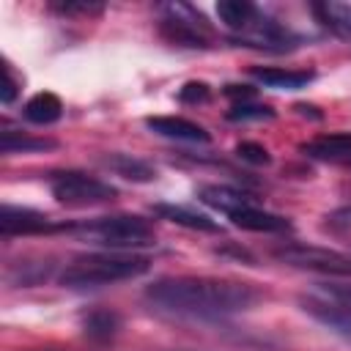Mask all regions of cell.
I'll use <instances>...</instances> for the list:
<instances>
[{
	"instance_id": "cell-1",
	"label": "cell",
	"mask_w": 351,
	"mask_h": 351,
	"mask_svg": "<svg viewBox=\"0 0 351 351\" xmlns=\"http://www.w3.org/2000/svg\"><path fill=\"white\" fill-rule=\"evenodd\" d=\"M145 302L162 313L184 315V318H200V321H217L228 315H239L252 310L263 291L252 282L241 280H225V277H162L145 288Z\"/></svg>"
},
{
	"instance_id": "cell-2",
	"label": "cell",
	"mask_w": 351,
	"mask_h": 351,
	"mask_svg": "<svg viewBox=\"0 0 351 351\" xmlns=\"http://www.w3.org/2000/svg\"><path fill=\"white\" fill-rule=\"evenodd\" d=\"M217 16L244 47L266 49V52H285L299 44V38L291 27H285L282 22L269 16L255 3L222 0V3H217Z\"/></svg>"
},
{
	"instance_id": "cell-3",
	"label": "cell",
	"mask_w": 351,
	"mask_h": 351,
	"mask_svg": "<svg viewBox=\"0 0 351 351\" xmlns=\"http://www.w3.org/2000/svg\"><path fill=\"white\" fill-rule=\"evenodd\" d=\"M148 269H151V261L145 255L101 250V252L80 255L71 263H66L58 282L71 291H88V288H104L112 282L134 280V277L145 274Z\"/></svg>"
},
{
	"instance_id": "cell-4",
	"label": "cell",
	"mask_w": 351,
	"mask_h": 351,
	"mask_svg": "<svg viewBox=\"0 0 351 351\" xmlns=\"http://www.w3.org/2000/svg\"><path fill=\"white\" fill-rule=\"evenodd\" d=\"M66 233L77 236L80 241L104 247L110 252L140 250L156 241L154 225L137 214H112V217H96L82 222H66Z\"/></svg>"
},
{
	"instance_id": "cell-5",
	"label": "cell",
	"mask_w": 351,
	"mask_h": 351,
	"mask_svg": "<svg viewBox=\"0 0 351 351\" xmlns=\"http://www.w3.org/2000/svg\"><path fill=\"white\" fill-rule=\"evenodd\" d=\"M159 36L173 47L206 49L214 44L211 22L189 3H167L159 16Z\"/></svg>"
},
{
	"instance_id": "cell-6",
	"label": "cell",
	"mask_w": 351,
	"mask_h": 351,
	"mask_svg": "<svg viewBox=\"0 0 351 351\" xmlns=\"http://www.w3.org/2000/svg\"><path fill=\"white\" fill-rule=\"evenodd\" d=\"M49 192L52 197L66 208H90L104 206L118 197V189L96 176H88L82 170H58L49 176Z\"/></svg>"
},
{
	"instance_id": "cell-7",
	"label": "cell",
	"mask_w": 351,
	"mask_h": 351,
	"mask_svg": "<svg viewBox=\"0 0 351 351\" xmlns=\"http://www.w3.org/2000/svg\"><path fill=\"white\" fill-rule=\"evenodd\" d=\"M274 258L285 266L318 271V274H335V277H351V252L332 250V247H313V244H282L274 250Z\"/></svg>"
},
{
	"instance_id": "cell-8",
	"label": "cell",
	"mask_w": 351,
	"mask_h": 351,
	"mask_svg": "<svg viewBox=\"0 0 351 351\" xmlns=\"http://www.w3.org/2000/svg\"><path fill=\"white\" fill-rule=\"evenodd\" d=\"M299 307L313 321L324 324L326 329H332L335 335H340L343 340L351 343V299L335 293L332 288H324L315 293H302Z\"/></svg>"
},
{
	"instance_id": "cell-9",
	"label": "cell",
	"mask_w": 351,
	"mask_h": 351,
	"mask_svg": "<svg viewBox=\"0 0 351 351\" xmlns=\"http://www.w3.org/2000/svg\"><path fill=\"white\" fill-rule=\"evenodd\" d=\"M0 233L3 236H44V233H66V222H55L47 214L25 206L5 203L0 208Z\"/></svg>"
},
{
	"instance_id": "cell-10",
	"label": "cell",
	"mask_w": 351,
	"mask_h": 351,
	"mask_svg": "<svg viewBox=\"0 0 351 351\" xmlns=\"http://www.w3.org/2000/svg\"><path fill=\"white\" fill-rule=\"evenodd\" d=\"M145 126L159 134V137H167V140H181V143H208L211 134L189 121V118H181V115H154V118H145Z\"/></svg>"
},
{
	"instance_id": "cell-11",
	"label": "cell",
	"mask_w": 351,
	"mask_h": 351,
	"mask_svg": "<svg viewBox=\"0 0 351 351\" xmlns=\"http://www.w3.org/2000/svg\"><path fill=\"white\" fill-rule=\"evenodd\" d=\"M228 219H230L236 228H244V230H252V233H285V230H291V222H288L285 217L271 214V211H266V208H261V206H255V203L239 208V211L230 214Z\"/></svg>"
},
{
	"instance_id": "cell-12",
	"label": "cell",
	"mask_w": 351,
	"mask_h": 351,
	"mask_svg": "<svg viewBox=\"0 0 351 351\" xmlns=\"http://www.w3.org/2000/svg\"><path fill=\"white\" fill-rule=\"evenodd\" d=\"M299 151L304 156H310V159H318V162L348 159L351 156V132H332V134L313 137V140L302 143Z\"/></svg>"
},
{
	"instance_id": "cell-13",
	"label": "cell",
	"mask_w": 351,
	"mask_h": 351,
	"mask_svg": "<svg viewBox=\"0 0 351 351\" xmlns=\"http://www.w3.org/2000/svg\"><path fill=\"white\" fill-rule=\"evenodd\" d=\"M250 74L274 90H299L313 80V71L307 69H282V66H252Z\"/></svg>"
},
{
	"instance_id": "cell-14",
	"label": "cell",
	"mask_w": 351,
	"mask_h": 351,
	"mask_svg": "<svg viewBox=\"0 0 351 351\" xmlns=\"http://www.w3.org/2000/svg\"><path fill=\"white\" fill-rule=\"evenodd\" d=\"M310 11H313V16L318 19L321 27H326L337 38L351 41V3L324 0V3H313Z\"/></svg>"
},
{
	"instance_id": "cell-15",
	"label": "cell",
	"mask_w": 351,
	"mask_h": 351,
	"mask_svg": "<svg viewBox=\"0 0 351 351\" xmlns=\"http://www.w3.org/2000/svg\"><path fill=\"white\" fill-rule=\"evenodd\" d=\"M154 214L159 219H167L173 225H181V228H189V230H203V233H217L219 225L208 217V214H200L195 208H186V206H176V203H156L154 206Z\"/></svg>"
},
{
	"instance_id": "cell-16",
	"label": "cell",
	"mask_w": 351,
	"mask_h": 351,
	"mask_svg": "<svg viewBox=\"0 0 351 351\" xmlns=\"http://www.w3.org/2000/svg\"><path fill=\"white\" fill-rule=\"evenodd\" d=\"M22 115H25V121H30V123H36V126H49V123L60 121V115H63V101H60L55 93L41 90V93H36V96H30V99L25 101Z\"/></svg>"
},
{
	"instance_id": "cell-17",
	"label": "cell",
	"mask_w": 351,
	"mask_h": 351,
	"mask_svg": "<svg viewBox=\"0 0 351 351\" xmlns=\"http://www.w3.org/2000/svg\"><path fill=\"white\" fill-rule=\"evenodd\" d=\"M101 165L110 167L115 176H121L126 181L145 184V181H154L156 178V170L145 159H137L132 154H107V156H101Z\"/></svg>"
},
{
	"instance_id": "cell-18",
	"label": "cell",
	"mask_w": 351,
	"mask_h": 351,
	"mask_svg": "<svg viewBox=\"0 0 351 351\" xmlns=\"http://www.w3.org/2000/svg\"><path fill=\"white\" fill-rule=\"evenodd\" d=\"M200 200H203L206 206L222 211L225 217H230V214H236L239 208H244V206L252 203L250 195H244V192H239V189H233V186H222V184H208V186H203V189H200Z\"/></svg>"
},
{
	"instance_id": "cell-19",
	"label": "cell",
	"mask_w": 351,
	"mask_h": 351,
	"mask_svg": "<svg viewBox=\"0 0 351 351\" xmlns=\"http://www.w3.org/2000/svg\"><path fill=\"white\" fill-rule=\"evenodd\" d=\"M80 324H82L85 337L104 343V340H112V337L118 335V329H121V315H118L115 310H104V307H99V310L85 313Z\"/></svg>"
},
{
	"instance_id": "cell-20",
	"label": "cell",
	"mask_w": 351,
	"mask_h": 351,
	"mask_svg": "<svg viewBox=\"0 0 351 351\" xmlns=\"http://www.w3.org/2000/svg\"><path fill=\"white\" fill-rule=\"evenodd\" d=\"M49 148H55V140L49 137H33L11 126L0 129V154H33V151H49Z\"/></svg>"
},
{
	"instance_id": "cell-21",
	"label": "cell",
	"mask_w": 351,
	"mask_h": 351,
	"mask_svg": "<svg viewBox=\"0 0 351 351\" xmlns=\"http://www.w3.org/2000/svg\"><path fill=\"white\" fill-rule=\"evenodd\" d=\"M19 88H22V82L14 77L11 63L8 60H0V101L3 104H11L19 96Z\"/></svg>"
},
{
	"instance_id": "cell-22",
	"label": "cell",
	"mask_w": 351,
	"mask_h": 351,
	"mask_svg": "<svg viewBox=\"0 0 351 351\" xmlns=\"http://www.w3.org/2000/svg\"><path fill=\"white\" fill-rule=\"evenodd\" d=\"M228 118L230 121H263V118H274V112L269 107H263V104H247V101H241V104H233L228 110Z\"/></svg>"
},
{
	"instance_id": "cell-23",
	"label": "cell",
	"mask_w": 351,
	"mask_h": 351,
	"mask_svg": "<svg viewBox=\"0 0 351 351\" xmlns=\"http://www.w3.org/2000/svg\"><path fill=\"white\" fill-rule=\"evenodd\" d=\"M236 156L244 159V162H250V165H269V162H271L269 151H266L261 143H252V140L239 143V145H236Z\"/></svg>"
},
{
	"instance_id": "cell-24",
	"label": "cell",
	"mask_w": 351,
	"mask_h": 351,
	"mask_svg": "<svg viewBox=\"0 0 351 351\" xmlns=\"http://www.w3.org/2000/svg\"><path fill=\"white\" fill-rule=\"evenodd\" d=\"M208 96H211V90H208L206 82H186L178 90V99L184 104H203V101H208Z\"/></svg>"
},
{
	"instance_id": "cell-25",
	"label": "cell",
	"mask_w": 351,
	"mask_h": 351,
	"mask_svg": "<svg viewBox=\"0 0 351 351\" xmlns=\"http://www.w3.org/2000/svg\"><path fill=\"white\" fill-rule=\"evenodd\" d=\"M60 14H101L104 5H93V3H55L52 5Z\"/></svg>"
},
{
	"instance_id": "cell-26",
	"label": "cell",
	"mask_w": 351,
	"mask_h": 351,
	"mask_svg": "<svg viewBox=\"0 0 351 351\" xmlns=\"http://www.w3.org/2000/svg\"><path fill=\"white\" fill-rule=\"evenodd\" d=\"M329 219V228H337V230H351V208H340L335 211Z\"/></svg>"
},
{
	"instance_id": "cell-27",
	"label": "cell",
	"mask_w": 351,
	"mask_h": 351,
	"mask_svg": "<svg viewBox=\"0 0 351 351\" xmlns=\"http://www.w3.org/2000/svg\"><path fill=\"white\" fill-rule=\"evenodd\" d=\"M225 93H228V96H241V101H244V99L252 96V88H250V85H228Z\"/></svg>"
}]
</instances>
